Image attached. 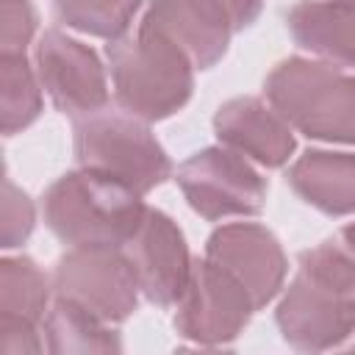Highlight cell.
Segmentation results:
<instances>
[{"label":"cell","mask_w":355,"mask_h":355,"mask_svg":"<svg viewBox=\"0 0 355 355\" xmlns=\"http://www.w3.org/2000/svg\"><path fill=\"white\" fill-rule=\"evenodd\" d=\"M214 133L219 144L266 169L283 166L297 150L294 128L258 97H233L222 103L214 114Z\"/></svg>","instance_id":"cell-13"},{"label":"cell","mask_w":355,"mask_h":355,"mask_svg":"<svg viewBox=\"0 0 355 355\" xmlns=\"http://www.w3.org/2000/svg\"><path fill=\"white\" fill-rule=\"evenodd\" d=\"M291 39L344 67H355V0H300L286 17Z\"/></svg>","instance_id":"cell-15"},{"label":"cell","mask_w":355,"mask_h":355,"mask_svg":"<svg viewBox=\"0 0 355 355\" xmlns=\"http://www.w3.org/2000/svg\"><path fill=\"white\" fill-rule=\"evenodd\" d=\"M178 186L191 205L208 222L225 216H255L266 202V180L250 166L244 155L219 144L202 147L178 166Z\"/></svg>","instance_id":"cell-6"},{"label":"cell","mask_w":355,"mask_h":355,"mask_svg":"<svg viewBox=\"0 0 355 355\" xmlns=\"http://www.w3.org/2000/svg\"><path fill=\"white\" fill-rule=\"evenodd\" d=\"M36 225V211L31 197L14 186V180H3V227H0V247L14 250L28 241Z\"/></svg>","instance_id":"cell-21"},{"label":"cell","mask_w":355,"mask_h":355,"mask_svg":"<svg viewBox=\"0 0 355 355\" xmlns=\"http://www.w3.org/2000/svg\"><path fill=\"white\" fill-rule=\"evenodd\" d=\"M275 322L294 349H333L355 336V294L333 291L300 272L283 291Z\"/></svg>","instance_id":"cell-9"},{"label":"cell","mask_w":355,"mask_h":355,"mask_svg":"<svg viewBox=\"0 0 355 355\" xmlns=\"http://www.w3.org/2000/svg\"><path fill=\"white\" fill-rule=\"evenodd\" d=\"M125 252L133 261L141 294L161 308L178 305L194 269L178 222L158 208H147L141 227L125 244Z\"/></svg>","instance_id":"cell-10"},{"label":"cell","mask_w":355,"mask_h":355,"mask_svg":"<svg viewBox=\"0 0 355 355\" xmlns=\"http://www.w3.org/2000/svg\"><path fill=\"white\" fill-rule=\"evenodd\" d=\"M139 28L166 36L191 58L194 69L219 64L236 33L222 0H150Z\"/></svg>","instance_id":"cell-12"},{"label":"cell","mask_w":355,"mask_h":355,"mask_svg":"<svg viewBox=\"0 0 355 355\" xmlns=\"http://www.w3.org/2000/svg\"><path fill=\"white\" fill-rule=\"evenodd\" d=\"M42 114V83L25 55L0 53V128L6 136L25 130Z\"/></svg>","instance_id":"cell-18"},{"label":"cell","mask_w":355,"mask_h":355,"mask_svg":"<svg viewBox=\"0 0 355 355\" xmlns=\"http://www.w3.org/2000/svg\"><path fill=\"white\" fill-rule=\"evenodd\" d=\"M294 194L327 216L355 214V153L308 150L288 166Z\"/></svg>","instance_id":"cell-14"},{"label":"cell","mask_w":355,"mask_h":355,"mask_svg":"<svg viewBox=\"0 0 355 355\" xmlns=\"http://www.w3.org/2000/svg\"><path fill=\"white\" fill-rule=\"evenodd\" d=\"M269 105L302 136L355 144V75L333 61L286 58L263 83Z\"/></svg>","instance_id":"cell-3"},{"label":"cell","mask_w":355,"mask_h":355,"mask_svg":"<svg viewBox=\"0 0 355 355\" xmlns=\"http://www.w3.org/2000/svg\"><path fill=\"white\" fill-rule=\"evenodd\" d=\"M300 272L333 291L355 294V222L344 225L313 250L300 252Z\"/></svg>","instance_id":"cell-20"},{"label":"cell","mask_w":355,"mask_h":355,"mask_svg":"<svg viewBox=\"0 0 355 355\" xmlns=\"http://www.w3.org/2000/svg\"><path fill=\"white\" fill-rule=\"evenodd\" d=\"M50 288L53 283L36 266V261L25 255L19 258L6 255L0 261V316L25 319L31 324L44 322Z\"/></svg>","instance_id":"cell-17"},{"label":"cell","mask_w":355,"mask_h":355,"mask_svg":"<svg viewBox=\"0 0 355 355\" xmlns=\"http://www.w3.org/2000/svg\"><path fill=\"white\" fill-rule=\"evenodd\" d=\"M75 161L141 197L172 175V161L147 122L114 108L75 119Z\"/></svg>","instance_id":"cell-4"},{"label":"cell","mask_w":355,"mask_h":355,"mask_svg":"<svg viewBox=\"0 0 355 355\" xmlns=\"http://www.w3.org/2000/svg\"><path fill=\"white\" fill-rule=\"evenodd\" d=\"M0 352H3V355L42 352L39 324H31V322H25V319L0 316Z\"/></svg>","instance_id":"cell-23"},{"label":"cell","mask_w":355,"mask_h":355,"mask_svg":"<svg viewBox=\"0 0 355 355\" xmlns=\"http://www.w3.org/2000/svg\"><path fill=\"white\" fill-rule=\"evenodd\" d=\"M222 3L230 11V19H233V28L236 31L250 28L258 19L261 8H263V0H222Z\"/></svg>","instance_id":"cell-24"},{"label":"cell","mask_w":355,"mask_h":355,"mask_svg":"<svg viewBox=\"0 0 355 355\" xmlns=\"http://www.w3.org/2000/svg\"><path fill=\"white\" fill-rule=\"evenodd\" d=\"M114 94L122 111L161 122L178 114L194 92V64L166 36L139 28L136 36H119L105 47Z\"/></svg>","instance_id":"cell-2"},{"label":"cell","mask_w":355,"mask_h":355,"mask_svg":"<svg viewBox=\"0 0 355 355\" xmlns=\"http://www.w3.org/2000/svg\"><path fill=\"white\" fill-rule=\"evenodd\" d=\"M36 75L53 105L72 119L108 103V80L97 53L58 28L44 31L36 44Z\"/></svg>","instance_id":"cell-8"},{"label":"cell","mask_w":355,"mask_h":355,"mask_svg":"<svg viewBox=\"0 0 355 355\" xmlns=\"http://www.w3.org/2000/svg\"><path fill=\"white\" fill-rule=\"evenodd\" d=\"M139 291L125 247H72L53 269V294L83 305L108 324H119L136 311Z\"/></svg>","instance_id":"cell-5"},{"label":"cell","mask_w":355,"mask_h":355,"mask_svg":"<svg viewBox=\"0 0 355 355\" xmlns=\"http://www.w3.org/2000/svg\"><path fill=\"white\" fill-rule=\"evenodd\" d=\"M205 258L236 275L250 291L255 308L272 302L286 280L288 261L272 230L255 222H230L208 236Z\"/></svg>","instance_id":"cell-11"},{"label":"cell","mask_w":355,"mask_h":355,"mask_svg":"<svg viewBox=\"0 0 355 355\" xmlns=\"http://www.w3.org/2000/svg\"><path fill=\"white\" fill-rule=\"evenodd\" d=\"M36 22L31 0H0V53L25 55L36 33Z\"/></svg>","instance_id":"cell-22"},{"label":"cell","mask_w":355,"mask_h":355,"mask_svg":"<svg viewBox=\"0 0 355 355\" xmlns=\"http://www.w3.org/2000/svg\"><path fill=\"white\" fill-rule=\"evenodd\" d=\"M44 338L47 349L55 355L64 352H122V338L116 330H111L108 322L86 311L83 305L72 300L55 297L53 308L44 313Z\"/></svg>","instance_id":"cell-16"},{"label":"cell","mask_w":355,"mask_h":355,"mask_svg":"<svg viewBox=\"0 0 355 355\" xmlns=\"http://www.w3.org/2000/svg\"><path fill=\"white\" fill-rule=\"evenodd\" d=\"M141 3L144 0H53V11L67 28L114 42L128 33Z\"/></svg>","instance_id":"cell-19"},{"label":"cell","mask_w":355,"mask_h":355,"mask_svg":"<svg viewBox=\"0 0 355 355\" xmlns=\"http://www.w3.org/2000/svg\"><path fill=\"white\" fill-rule=\"evenodd\" d=\"M42 214L53 236L69 247H125L141 227L147 205L119 180L80 166L44 191Z\"/></svg>","instance_id":"cell-1"},{"label":"cell","mask_w":355,"mask_h":355,"mask_svg":"<svg viewBox=\"0 0 355 355\" xmlns=\"http://www.w3.org/2000/svg\"><path fill=\"white\" fill-rule=\"evenodd\" d=\"M255 302L244 283L214 261L194 263L189 286L178 300L175 330L200 347H222L236 341L255 313Z\"/></svg>","instance_id":"cell-7"}]
</instances>
